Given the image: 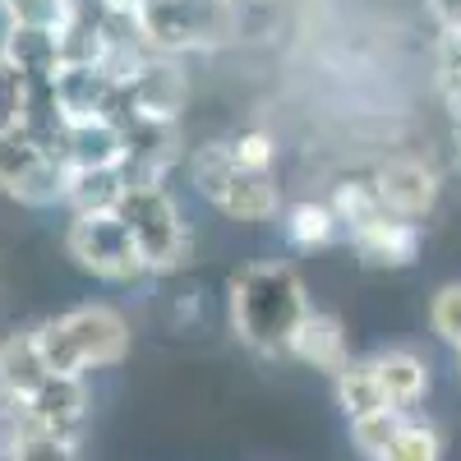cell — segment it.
<instances>
[{
	"label": "cell",
	"mask_w": 461,
	"mask_h": 461,
	"mask_svg": "<svg viewBox=\"0 0 461 461\" xmlns=\"http://www.w3.org/2000/svg\"><path fill=\"white\" fill-rule=\"evenodd\" d=\"M310 286L282 258H263L240 267L226 286V319L240 346H249L254 356H286L295 328L310 314Z\"/></svg>",
	"instance_id": "cell-1"
},
{
	"label": "cell",
	"mask_w": 461,
	"mask_h": 461,
	"mask_svg": "<svg viewBox=\"0 0 461 461\" xmlns=\"http://www.w3.org/2000/svg\"><path fill=\"white\" fill-rule=\"evenodd\" d=\"M37 346L51 365V374H69V378H88L97 369H115L130 346H134V328L130 319L106 300H88L74 310L37 323Z\"/></svg>",
	"instance_id": "cell-2"
},
{
	"label": "cell",
	"mask_w": 461,
	"mask_h": 461,
	"mask_svg": "<svg viewBox=\"0 0 461 461\" xmlns=\"http://www.w3.org/2000/svg\"><path fill=\"white\" fill-rule=\"evenodd\" d=\"M189 180L199 194L230 221H273L282 217V185L277 171H254L245 167L226 139H212L203 148L189 152Z\"/></svg>",
	"instance_id": "cell-3"
},
{
	"label": "cell",
	"mask_w": 461,
	"mask_h": 461,
	"mask_svg": "<svg viewBox=\"0 0 461 461\" xmlns=\"http://www.w3.org/2000/svg\"><path fill=\"white\" fill-rule=\"evenodd\" d=\"M115 212L125 217L134 245L143 249L148 277H171L194 263V226L185 221V208L167 180H130Z\"/></svg>",
	"instance_id": "cell-4"
},
{
	"label": "cell",
	"mask_w": 461,
	"mask_h": 461,
	"mask_svg": "<svg viewBox=\"0 0 461 461\" xmlns=\"http://www.w3.org/2000/svg\"><path fill=\"white\" fill-rule=\"evenodd\" d=\"M148 51L176 56L240 42V0H130Z\"/></svg>",
	"instance_id": "cell-5"
},
{
	"label": "cell",
	"mask_w": 461,
	"mask_h": 461,
	"mask_svg": "<svg viewBox=\"0 0 461 461\" xmlns=\"http://www.w3.org/2000/svg\"><path fill=\"white\" fill-rule=\"evenodd\" d=\"M60 245L79 273H88L106 286H130V282L148 277L143 249L134 245L125 217L115 208L111 212H69V221L60 230Z\"/></svg>",
	"instance_id": "cell-6"
},
{
	"label": "cell",
	"mask_w": 461,
	"mask_h": 461,
	"mask_svg": "<svg viewBox=\"0 0 461 461\" xmlns=\"http://www.w3.org/2000/svg\"><path fill=\"white\" fill-rule=\"evenodd\" d=\"M65 162L28 125L0 134V194L23 208H56L65 203Z\"/></svg>",
	"instance_id": "cell-7"
},
{
	"label": "cell",
	"mask_w": 461,
	"mask_h": 461,
	"mask_svg": "<svg viewBox=\"0 0 461 461\" xmlns=\"http://www.w3.org/2000/svg\"><path fill=\"white\" fill-rule=\"evenodd\" d=\"M369 180L378 189L383 208H388L393 217L420 221V226H425V217L438 208V194H443V176L434 171V162L415 158V152H393V158H383Z\"/></svg>",
	"instance_id": "cell-8"
},
{
	"label": "cell",
	"mask_w": 461,
	"mask_h": 461,
	"mask_svg": "<svg viewBox=\"0 0 461 461\" xmlns=\"http://www.w3.org/2000/svg\"><path fill=\"white\" fill-rule=\"evenodd\" d=\"M23 402V420L42 429H56V434H69V438H84L88 429V383L84 378H69V374H47L32 393L19 397Z\"/></svg>",
	"instance_id": "cell-9"
},
{
	"label": "cell",
	"mask_w": 461,
	"mask_h": 461,
	"mask_svg": "<svg viewBox=\"0 0 461 461\" xmlns=\"http://www.w3.org/2000/svg\"><path fill=\"white\" fill-rule=\"evenodd\" d=\"M356 249V258L369 267V273H402L420 258V245H425V226L420 221H406V217H378L374 226L346 236Z\"/></svg>",
	"instance_id": "cell-10"
},
{
	"label": "cell",
	"mask_w": 461,
	"mask_h": 461,
	"mask_svg": "<svg viewBox=\"0 0 461 461\" xmlns=\"http://www.w3.org/2000/svg\"><path fill=\"white\" fill-rule=\"evenodd\" d=\"M378 393L388 402V411H420V402L429 397V360L415 346H383V351L365 356Z\"/></svg>",
	"instance_id": "cell-11"
},
{
	"label": "cell",
	"mask_w": 461,
	"mask_h": 461,
	"mask_svg": "<svg viewBox=\"0 0 461 461\" xmlns=\"http://www.w3.org/2000/svg\"><path fill=\"white\" fill-rule=\"evenodd\" d=\"M291 360H300L304 369H319L328 378H337L346 365H351V332H346V323L328 310H310L304 314V323L295 328L291 337Z\"/></svg>",
	"instance_id": "cell-12"
},
{
	"label": "cell",
	"mask_w": 461,
	"mask_h": 461,
	"mask_svg": "<svg viewBox=\"0 0 461 461\" xmlns=\"http://www.w3.org/2000/svg\"><path fill=\"white\" fill-rule=\"evenodd\" d=\"M0 51H5L28 74V79H51V74L65 65V56H60V28H47V23H10Z\"/></svg>",
	"instance_id": "cell-13"
},
{
	"label": "cell",
	"mask_w": 461,
	"mask_h": 461,
	"mask_svg": "<svg viewBox=\"0 0 461 461\" xmlns=\"http://www.w3.org/2000/svg\"><path fill=\"white\" fill-rule=\"evenodd\" d=\"M282 236H286L291 249L310 254V249L337 245L346 230H341V221H337V212H332L328 199H295V203L282 208Z\"/></svg>",
	"instance_id": "cell-14"
},
{
	"label": "cell",
	"mask_w": 461,
	"mask_h": 461,
	"mask_svg": "<svg viewBox=\"0 0 461 461\" xmlns=\"http://www.w3.org/2000/svg\"><path fill=\"white\" fill-rule=\"evenodd\" d=\"M130 189L125 167H88L65 176V208L69 212H111Z\"/></svg>",
	"instance_id": "cell-15"
},
{
	"label": "cell",
	"mask_w": 461,
	"mask_h": 461,
	"mask_svg": "<svg viewBox=\"0 0 461 461\" xmlns=\"http://www.w3.org/2000/svg\"><path fill=\"white\" fill-rule=\"evenodd\" d=\"M47 374H51V365L42 356V346H37V328L10 332L5 341H0V383H5L14 397L32 393Z\"/></svg>",
	"instance_id": "cell-16"
},
{
	"label": "cell",
	"mask_w": 461,
	"mask_h": 461,
	"mask_svg": "<svg viewBox=\"0 0 461 461\" xmlns=\"http://www.w3.org/2000/svg\"><path fill=\"white\" fill-rule=\"evenodd\" d=\"M443 452H447L443 429L434 425L429 415L406 411L402 425H397V434L388 438V447H383L378 461H443Z\"/></svg>",
	"instance_id": "cell-17"
},
{
	"label": "cell",
	"mask_w": 461,
	"mask_h": 461,
	"mask_svg": "<svg viewBox=\"0 0 461 461\" xmlns=\"http://www.w3.org/2000/svg\"><path fill=\"white\" fill-rule=\"evenodd\" d=\"M328 203H332V212H337V221H341L346 236H356V230L374 226L378 217H388V208H383L374 180H341V185L332 189Z\"/></svg>",
	"instance_id": "cell-18"
},
{
	"label": "cell",
	"mask_w": 461,
	"mask_h": 461,
	"mask_svg": "<svg viewBox=\"0 0 461 461\" xmlns=\"http://www.w3.org/2000/svg\"><path fill=\"white\" fill-rule=\"evenodd\" d=\"M84 438H69V434H56V429H42L23 420V429L14 434L5 461H84Z\"/></svg>",
	"instance_id": "cell-19"
},
{
	"label": "cell",
	"mask_w": 461,
	"mask_h": 461,
	"mask_svg": "<svg viewBox=\"0 0 461 461\" xmlns=\"http://www.w3.org/2000/svg\"><path fill=\"white\" fill-rule=\"evenodd\" d=\"M332 393H337V406L346 420H356V415H369V411H388V402H383L378 393V378L369 369V360H351L337 378H332Z\"/></svg>",
	"instance_id": "cell-20"
},
{
	"label": "cell",
	"mask_w": 461,
	"mask_h": 461,
	"mask_svg": "<svg viewBox=\"0 0 461 461\" xmlns=\"http://www.w3.org/2000/svg\"><path fill=\"white\" fill-rule=\"evenodd\" d=\"M28 97H32V79L0 51V134L28 121Z\"/></svg>",
	"instance_id": "cell-21"
},
{
	"label": "cell",
	"mask_w": 461,
	"mask_h": 461,
	"mask_svg": "<svg viewBox=\"0 0 461 461\" xmlns=\"http://www.w3.org/2000/svg\"><path fill=\"white\" fill-rule=\"evenodd\" d=\"M402 415H406V411H369V415L346 420V425H351V443H356V452H360L365 461H378L383 447H388V438L397 434Z\"/></svg>",
	"instance_id": "cell-22"
},
{
	"label": "cell",
	"mask_w": 461,
	"mask_h": 461,
	"mask_svg": "<svg viewBox=\"0 0 461 461\" xmlns=\"http://www.w3.org/2000/svg\"><path fill=\"white\" fill-rule=\"evenodd\" d=\"M429 332L461 356V282H443L429 295Z\"/></svg>",
	"instance_id": "cell-23"
},
{
	"label": "cell",
	"mask_w": 461,
	"mask_h": 461,
	"mask_svg": "<svg viewBox=\"0 0 461 461\" xmlns=\"http://www.w3.org/2000/svg\"><path fill=\"white\" fill-rule=\"evenodd\" d=\"M226 143H230V152H236L245 167H254V171H277V139L267 134V130H240V134H230Z\"/></svg>",
	"instance_id": "cell-24"
},
{
	"label": "cell",
	"mask_w": 461,
	"mask_h": 461,
	"mask_svg": "<svg viewBox=\"0 0 461 461\" xmlns=\"http://www.w3.org/2000/svg\"><path fill=\"white\" fill-rule=\"evenodd\" d=\"M19 429H23V402L5 388V383H0V461H5V452H10Z\"/></svg>",
	"instance_id": "cell-25"
},
{
	"label": "cell",
	"mask_w": 461,
	"mask_h": 461,
	"mask_svg": "<svg viewBox=\"0 0 461 461\" xmlns=\"http://www.w3.org/2000/svg\"><path fill=\"white\" fill-rule=\"evenodd\" d=\"M456 158H461V121H456Z\"/></svg>",
	"instance_id": "cell-26"
},
{
	"label": "cell",
	"mask_w": 461,
	"mask_h": 461,
	"mask_svg": "<svg viewBox=\"0 0 461 461\" xmlns=\"http://www.w3.org/2000/svg\"><path fill=\"white\" fill-rule=\"evenodd\" d=\"M456 378H461V356H456Z\"/></svg>",
	"instance_id": "cell-27"
}]
</instances>
